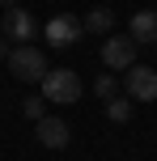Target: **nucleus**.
I'll use <instances>...</instances> for the list:
<instances>
[{"label":"nucleus","mask_w":157,"mask_h":161,"mask_svg":"<svg viewBox=\"0 0 157 161\" xmlns=\"http://www.w3.org/2000/svg\"><path fill=\"white\" fill-rule=\"evenodd\" d=\"M42 34H47L51 47H68V42H76V34H81V21L68 17V13H59V17H51V21L42 25Z\"/></svg>","instance_id":"obj_5"},{"label":"nucleus","mask_w":157,"mask_h":161,"mask_svg":"<svg viewBox=\"0 0 157 161\" xmlns=\"http://www.w3.org/2000/svg\"><path fill=\"white\" fill-rule=\"evenodd\" d=\"M110 25H115V13H110V8H93V13L81 21V30H89V34H102V38H106V34H115Z\"/></svg>","instance_id":"obj_9"},{"label":"nucleus","mask_w":157,"mask_h":161,"mask_svg":"<svg viewBox=\"0 0 157 161\" xmlns=\"http://www.w3.org/2000/svg\"><path fill=\"white\" fill-rule=\"evenodd\" d=\"M0 59H8V42L4 38H0Z\"/></svg>","instance_id":"obj_13"},{"label":"nucleus","mask_w":157,"mask_h":161,"mask_svg":"<svg viewBox=\"0 0 157 161\" xmlns=\"http://www.w3.org/2000/svg\"><path fill=\"white\" fill-rule=\"evenodd\" d=\"M132 59H136V42L127 38V34H106L102 38V64L115 72V68H132Z\"/></svg>","instance_id":"obj_4"},{"label":"nucleus","mask_w":157,"mask_h":161,"mask_svg":"<svg viewBox=\"0 0 157 161\" xmlns=\"http://www.w3.org/2000/svg\"><path fill=\"white\" fill-rule=\"evenodd\" d=\"M42 97H51V102H76L81 97V76L72 72V68H47V76H42Z\"/></svg>","instance_id":"obj_1"},{"label":"nucleus","mask_w":157,"mask_h":161,"mask_svg":"<svg viewBox=\"0 0 157 161\" xmlns=\"http://www.w3.org/2000/svg\"><path fill=\"white\" fill-rule=\"evenodd\" d=\"M0 4H8V8H17V0H0Z\"/></svg>","instance_id":"obj_14"},{"label":"nucleus","mask_w":157,"mask_h":161,"mask_svg":"<svg viewBox=\"0 0 157 161\" xmlns=\"http://www.w3.org/2000/svg\"><path fill=\"white\" fill-rule=\"evenodd\" d=\"M38 144L42 148H64L68 144V123L64 119H38Z\"/></svg>","instance_id":"obj_7"},{"label":"nucleus","mask_w":157,"mask_h":161,"mask_svg":"<svg viewBox=\"0 0 157 161\" xmlns=\"http://www.w3.org/2000/svg\"><path fill=\"white\" fill-rule=\"evenodd\" d=\"M8 38L17 42H30L34 34H38V21H34V13H25V8H8Z\"/></svg>","instance_id":"obj_6"},{"label":"nucleus","mask_w":157,"mask_h":161,"mask_svg":"<svg viewBox=\"0 0 157 161\" xmlns=\"http://www.w3.org/2000/svg\"><path fill=\"white\" fill-rule=\"evenodd\" d=\"M8 72H13L17 80H42V76H47V59H42L38 47L21 42V47L8 51Z\"/></svg>","instance_id":"obj_2"},{"label":"nucleus","mask_w":157,"mask_h":161,"mask_svg":"<svg viewBox=\"0 0 157 161\" xmlns=\"http://www.w3.org/2000/svg\"><path fill=\"white\" fill-rule=\"evenodd\" d=\"M25 114H34V119L42 114V102H38V97H30V102H25Z\"/></svg>","instance_id":"obj_12"},{"label":"nucleus","mask_w":157,"mask_h":161,"mask_svg":"<svg viewBox=\"0 0 157 161\" xmlns=\"http://www.w3.org/2000/svg\"><path fill=\"white\" fill-rule=\"evenodd\" d=\"M123 89H127L132 102H157V72L144 68V64H132L127 76H123Z\"/></svg>","instance_id":"obj_3"},{"label":"nucleus","mask_w":157,"mask_h":161,"mask_svg":"<svg viewBox=\"0 0 157 161\" xmlns=\"http://www.w3.org/2000/svg\"><path fill=\"white\" fill-rule=\"evenodd\" d=\"M106 114L115 123H127V119H132V97H110V102H106Z\"/></svg>","instance_id":"obj_10"},{"label":"nucleus","mask_w":157,"mask_h":161,"mask_svg":"<svg viewBox=\"0 0 157 161\" xmlns=\"http://www.w3.org/2000/svg\"><path fill=\"white\" fill-rule=\"evenodd\" d=\"M93 89H98L106 102H110V97H119V85H115V76H110V72H106V76H98V85H93Z\"/></svg>","instance_id":"obj_11"},{"label":"nucleus","mask_w":157,"mask_h":161,"mask_svg":"<svg viewBox=\"0 0 157 161\" xmlns=\"http://www.w3.org/2000/svg\"><path fill=\"white\" fill-rule=\"evenodd\" d=\"M127 38H132V42H144V47L157 42V13H153V8H140V13L132 17V34H127Z\"/></svg>","instance_id":"obj_8"}]
</instances>
